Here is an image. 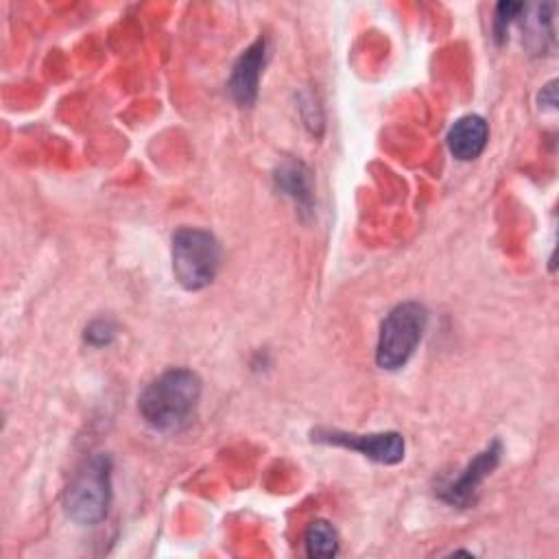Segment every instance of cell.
I'll return each instance as SVG.
<instances>
[{"label": "cell", "mask_w": 559, "mask_h": 559, "mask_svg": "<svg viewBox=\"0 0 559 559\" xmlns=\"http://www.w3.org/2000/svg\"><path fill=\"white\" fill-rule=\"evenodd\" d=\"M201 400V380L186 367H175L157 376L140 395L138 408L144 421L162 432H173L190 424Z\"/></svg>", "instance_id": "obj_1"}, {"label": "cell", "mask_w": 559, "mask_h": 559, "mask_svg": "<svg viewBox=\"0 0 559 559\" xmlns=\"http://www.w3.org/2000/svg\"><path fill=\"white\" fill-rule=\"evenodd\" d=\"M111 504V459L107 454L90 456L74 474L66 491V513L81 526L103 522Z\"/></svg>", "instance_id": "obj_2"}, {"label": "cell", "mask_w": 559, "mask_h": 559, "mask_svg": "<svg viewBox=\"0 0 559 559\" xmlns=\"http://www.w3.org/2000/svg\"><path fill=\"white\" fill-rule=\"evenodd\" d=\"M173 273L188 290L205 288L218 271L221 245L207 229L179 227L173 234Z\"/></svg>", "instance_id": "obj_3"}, {"label": "cell", "mask_w": 559, "mask_h": 559, "mask_svg": "<svg viewBox=\"0 0 559 559\" xmlns=\"http://www.w3.org/2000/svg\"><path fill=\"white\" fill-rule=\"evenodd\" d=\"M428 323V312L417 301L397 304L382 321L378 345H376V362L382 369H400L408 362L413 352L417 349L424 330Z\"/></svg>", "instance_id": "obj_4"}, {"label": "cell", "mask_w": 559, "mask_h": 559, "mask_svg": "<svg viewBox=\"0 0 559 559\" xmlns=\"http://www.w3.org/2000/svg\"><path fill=\"white\" fill-rule=\"evenodd\" d=\"M312 439L356 450L362 456L384 465H393L404 459V439L400 432L356 435V432H338V430H317Z\"/></svg>", "instance_id": "obj_5"}, {"label": "cell", "mask_w": 559, "mask_h": 559, "mask_svg": "<svg viewBox=\"0 0 559 559\" xmlns=\"http://www.w3.org/2000/svg\"><path fill=\"white\" fill-rule=\"evenodd\" d=\"M500 454H502V445L500 441H491L483 452H478L467 465L465 469L452 480L448 483L439 496L454 507H469L476 500L478 487L483 485V480L496 469V465L500 463Z\"/></svg>", "instance_id": "obj_6"}, {"label": "cell", "mask_w": 559, "mask_h": 559, "mask_svg": "<svg viewBox=\"0 0 559 559\" xmlns=\"http://www.w3.org/2000/svg\"><path fill=\"white\" fill-rule=\"evenodd\" d=\"M266 61V39L258 37L234 63L229 76V92L240 107H251L258 98V83Z\"/></svg>", "instance_id": "obj_7"}, {"label": "cell", "mask_w": 559, "mask_h": 559, "mask_svg": "<svg viewBox=\"0 0 559 559\" xmlns=\"http://www.w3.org/2000/svg\"><path fill=\"white\" fill-rule=\"evenodd\" d=\"M487 138H489V127H487L485 118L476 116V114H467V116H461L459 120H454V124L450 127L448 148L456 159L469 162L483 153Z\"/></svg>", "instance_id": "obj_8"}, {"label": "cell", "mask_w": 559, "mask_h": 559, "mask_svg": "<svg viewBox=\"0 0 559 559\" xmlns=\"http://www.w3.org/2000/svg\"><path fill=\"white\" fill-rule=\"evenodd\" d=\"M277 188L288 194L290 199H295L297 205H301L304 210L310 207L312 203V194H310V173L306 170V166L301 162H286L277 168L275 175Z\"/></svg>", "instance_id": "obj_9"}, {"label": "cell", "mask_w": 559, "mask_h": 559, "mask_svg": "<svg viewBox=\"0 0 559 559\" xmlns=\"http://www.w3.org/2000/svg\"><path fill=\"white\" fill-rule=\"evenodd\" d=\"M308 557H334L338 552V537L330 522L314 520L308 524L304 535Z\"/></svg>", "instance_id": "obj_10"}, {"label": "cell", "mask_w": 559, "mask_h": 559, "mask_svg": "<svg viewBox=\"0 0 559 559\" xmlns=\"http://www.w3.org/2000/svg\"><path fill=\"white\" fill-rule=\"evenodd\" d=\"M524 9V4L520 2H500L496 7V17H493V33L496 37L502 41L507 31H509V24L513 22V17Z\"/></svg>", "instance_id": "obj_11"}, {"label": "cell", "mask_w": 559, "mask_h": 559, "mask_svg": "<svg viewBox=\"0 0 559 559\" xmlns=\"http://www.w3.org/2000/svg\"><path fill=\"white\" fill-rule=\"evenodd\" d=\"M116 334V328L105 321V319H96L92 321L87 328H85V341L94 347H103V345H109L111 338Z\"/></svg>", "instance_id": "obj_12"}]
</instances>
